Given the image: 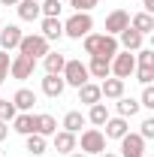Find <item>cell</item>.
<instances>
[{
	"instance_id": "17",
	"label": "cell",
	"mask_w": 154,
	"mask_h": 157,
	"mask_svg": "<svg viewBox=\"0 0 154 157\" xmlns=\"http://www.w3.org/2000/svg\"><path fill=\"white\" fill-rule=\"evenodd\" d=\"M109 118H112V115H109V106L100 100V103H94V106H88V115H85V121H91L94 127H103Z\"/></svg>"
},
{
	"instance_id": "35",
	"label": "cell",
	"mask_w": 154,
	"mask_h": 157,
	"mask_svg": "<svg viewBox=\"0 0 154 157\" xmlns=\"http://www.w3.org/2000/svg\"><path fill=\"white\" fill-rule=\"evenodd\" d=\"M70 6H73L76 12H91L97 6V0H70Z\"/></svg>"
},
{
	"instance_id": "32",
	"label": "cell",
	"mask_w": 154,
	"mask_h": 157,
	"mask_svg": "<svg viewBox=\"0 0 154 157\" xmlns=\"http://www.w3.org/2000/svg\"><path fill=\"white\" fill-rule=\"evenodd\" d=\"M136 82H142V85H151L154 82V67H136Z\"/></svg>"
},
{
	"instance_id": "39",
	"label": "cell",
	"mask_w": 154,
	"mask_h": 157,
	"mask_svg": "<svg viewBox=\"0 0 154 157\" xmlns=\"http://www.w3.org/2000/svg\"><path fill=\"white\" fill-rule=\"evenodd\" d=\"M3 6H18V0H0Z\"/></svg>"
},
{
	"instance_id": "19",
	"label": "cell",
	"mask_w": 154,
	"mask_h": 157,
	"mask_svg": "<svg viewBox=\"0 0 154 157\" xmlns=\"http://www.w3.org/2000/svg\"><path fill=\"white\" fill-rule=\"evenodd\" d=\"M12 103H15V109H18V112H30V109H33V103H37V94H33L30 88H18V91L12 94Z\"/></svg>"
},
{
	"instance_id": "42",
	"label": "cell",
	"mask_w": 154,
	"mask_h": 157,
	"mask_svg": "<svg viewBox=\"0 0 154 157\" xmlns=\"http://www.w3.org/2000/svg\"><path fill=\"white\" fill-rule=\"evenodd\" d=\"M6 78H9V76H0V85H3V82H6Z\"/></svg>"
},
{
	"instance_id": "33",
	"label": "cell",
	"mask_w": 154,
	"mask_h": 157,
	"mask_svg": "<svg viewBox=\"0 0 154 157\" xmlns=\"http://www.w3.org/2000/svg\"><path fill=\"white\" fill-rule=\"evenodd\" d=\"M139 106H142V109H154V88L151 85H145V91H142V97H139Z\"/></svg>"
},
{
	"instance_id": "24",
	"label": "cell",
	"mask_w": 154,
	"mask_h": 157,
	"mask_svg": "<svg viewBox=\"0 0 154 157\" xmlns=\"http://www.w3.org/2000/svg\"><path fill=\"white\" fill-rule=\"evenodd\" d=\"M64 63H67V58H64L60 52H48V55L42 58L45 73H52V76H60V73H64Z\"/></svg>"
},
{
	"instance_id": "37",
	"label": "cell",
	"mask_w": 154,
	"mask_h": 157,
	"mask_svg": "<svg viewBox=\"0 0 154 157\" xmlns=\"http://www.w3.org/2000/svg\"><path fill=\"white\" fill-rule=\"evenodd\" d=\"M9 136V127H6V121H0V142Z\"/></svg>"
},
{
	"instance_id": "2",
	"label": "cell",
	"mask_w": 154,
	"mask_h": 157,
	"mask_svg": "<svg viewBox=\"0 0 154 157\" xmlns=\"http://www.w3.org/2000/svg\"><path fill=\"white\" fill-rule=\"evenodd\" d=\"M91 30H94L91 12H73L70 18L64 21V36H70V39H82V36H88Z\"/></svg>"
},
{
	"instance_id": "26",
	"label": "cell",
	"mask_w": 154,
	"mask_h": 157,
	"mask_svg": "<svg viewBox=\"0 0 154 157\" xmlns=\"http://www.w3.org/2000/svg\"><path fill=\"white\" fill-rule=\"evenodd\" d=\"M115 109H118V115H121V118H133L142 106H139V100H133V97H118Z\"/></svg>"
},
{
	"instance_id": "14",
	"label": "cell",
	"mask_w": 154,
	"mask_h": 157,
	"mask_svg": "<svg viewBox=\"0 0 154 157\" xmlns=\"http://www.w3.org/2000/svg\"><path fill=\"white\" fill-rule=\"evenodd\" d=\"M52 142H55V151L58 154H73L79 145H76V133H67V130H58L55 136H52Z\"/></svg>"
},
{
	"instance_id": "28",
	"label": "cell",
	"mask_w": 154,
	"mask_h": 157,
	"mask_svg": "<svg viewBox=\"0 0 154 157\" xmlns=\"http://www.w3.org/2000/svg\"><path fill=\"white\" fill-rule=\"evenodd\" d=\"M27 139V151L33 157H42L45 154V148H48V142H45V136H39V133H30V136H24Z\"/></svg>"
},
{
	"instance_id": "22",
	"label": "cell",
	"mask_w": 154,
	"mask_h": 157,
	"mask_svg": "<svg viewBox=\"0 0 154 157\" xmlns=\"http://www.w3.org/2000/svg\"><path fill=\"white\" fill-rule=\"evenodd\" d=\"M85 124H88V121H85V115H82L79 109H70V112L64 115V121H60V127H64L67 133H79Z\"/></svg>"
},
{
	"instance_id": "34",
	"label": "cell",
	"mask_w": 154,
	"mask_h": 157,
	"mask_svg": "<svg viewBox=\"0 0 154 157\" xmlns=\"http://www.w3.org/2000/svg\"><path fill=\"white\" fill-rule=\"evenodd\" d=\"M139 127H142V130H139V136L145 139V142H148V139H154V118H145Z\"/></svg>"
},
{
	"instance_id": "31",
	"label": "cell",
	"mask_w": 154,
	"mask_h": 157,
	"mask_svg": "<svg viewBox=\"0 0 154 157\" xmlns=\"http://www.w3.org/2000/svg\"><path fill=\"white\" fill-rule=\"evenodd\" d=\"M136 58V67H154V52L151 48H139V55H133Z\"/></svg>"
},
{
	"instance_id": "5",
	"label": "cell",
	"mask_w": 154,
	"mask_h": 157,
	"mask_svg": "<svg viewBox=\"0 0 154 157\" xmlns=\"http://www.w3.org/2000/svg\"><path fill=\"white\" fill-rule=\"evenodd\" d=\"M76 145H82V154H103L106 136L100 127H88V130H82V139H76Z\"/></svg>"
},
{
	"instance_id": "1",
	"label": "cell",
	"mask_w": 154,
	"mask_h": 157,
	"mask_svg": "<svg viewBox=\"0 0 154 157\" xmlns=\"http://www.w3.org/2000/svg\"><path fill=\"white\" fill-rule=\"evenodd\" d=\"M82 45H85V55H91V58H106L112 60L121 52L118 48V39L109 36V33H88V36H82Z\"/></svg>"
},
{
	"instance_id": "11",
	"label": "cell",
	"mask_w": 154,
	"mask_h": 157,
	"mask_svg": "<svg viewBox=\"0 0 154 157\" xmlns=\"http://www.w3.org/2000/svg\"><path fill=\"white\" fill-rule=\"evenodd\" d=\"M21 27L18 24H6V27H0V48L3 52H12V48H18V42H21Z\"/></svg>"
},
{
	"instance_id": "15",
	"label": "cell",
	"mask_w": 154,
	"mask_h": 157,
	"mask_svg": "<svg viewBox=\"0 0 154 157\" xmlns=\"http://www.w3.org/2000/svg\"><path fill=\"white\" fill-rule=\"evenodd\" d=\"M103 127H106V130H103V136H106V139H121L124 133H130L127 118H121V115H118V118H109Z\"/></svg>"
},
{
	"instance_id": "36",
	"label": "cell",
	"mask_w": 154,
	"mask_h": 157,
	"mask_svg": "<svg viewBox=\"0 0 154 157\" xmlns=\"http://www.w3.org/2000/svg\"><path fill=\"white\" fill-rule=\"evenodd\" d=\"M9 63H12L9 52H3V48H0V76H9Z\"/></svg>"
},
{
	"instance_id": "40",
	"label": "cell",
	"mask_w": 154,
	"mask_h": 157,
	"mask_svg": "<svg viewBox=\"0 0 154 157\" xmlns=\"http://www.w3.org/2000/svg\"><path fill=\"white\" fill-rule=\"evenodd\" d=\"M97 157H118L115 151H103V154H97Z\"/></svg>"
},
{
	"instance_id": "16",
	"label": "cell",
	"mask_w": 154,
	"mask_h": 157,
	"mask_svg": "<svg viewBox=\"0 0 154 157\" xmlns=\"http://www.w3.org/2000/svg\"><path fill=\"white\" fill-rule=\"evenodd\" d=\"M39 88H42V94H45V97L58 100L60 94H64V88H67V85H64V78H60V76H52V73H45V78H42V85H39Z\"/></svg>"
},
{
	"instance_id": "41",
	"label": "cell",
	"mask_w": 154,
	"mask_h": 157,
	"mask_svg": "<svg viewBox=\"0 0 154 157\" xmlns=\"http://www.w3.org/2000/svg\"><path fill=\"white\" fill-rule=\"evenodd\" d=\"M70 157H88V154H82V151H73V154H70Z\"/></svg>"
},
{
	"instance_id": "3",
	"label": "cell",
	"mask_w": 154,
	"mask_h": 157,
	"mask_svg": "<svg viewBox=\"0 0 154 157\" xmlns=\"http://www.w3.org/2000/svg\"><path fill=\"white\" fill-rule=\"evenodd\" d=\"M52 48H48V39L42 36V33H27V36H21L18 42V55H24V58H30V60H39V58H45Z\"/></svg>"
},
{
	"instance_id": "38",
	"label": "cell",
	"mask_w": 154,
	"mask_h": 157,
	"mask_svg": "<svg viewBox=\"0 0 154 157\" xmlns=\"http://www.w3.org/2000/svg\"><path fill=\"white\" fill-rule=\"evenodd\" d=\"M142 6H145V12H154V0H142Z\"/></svg>"
},
{
	"instance_id": "6",
	"label": "cell",
	"mask_w": 154,
	"mask_h": 157,
	"mask_svg": "<svg viewBox=\"0 0 154 157\" xmlns=\"http://www.w3.org/2000/svg\"><path fill=\"white\" fill-rule=\"evenodd\" d=\"M109 67H112V76L115 78H124L127 82V78L133 76V70H136V58L130 52H118L115 58L109 60Z\"/></svg>"
},
{
	"instance_id": "18",
	"label": "cell",
	"mask_w": 154,
	"mask_h": 157,
	"mask_svg": "<svg viewBox=\"0 0 154 157\" xmlns=\"http://www.w3.org/2000/svg\"><path fill=\"white\" fill-rule=\"evenodd\" d=\"M18 18L21 21H37L42 18V9H39V0H18Z\"/></svg>"
},
{
	"instance_id": "10",
	"label": "cell",
	"mask_w": 154,
	"mask_h": 157,
	"mask_svg": "<svg viewBox=\"0 0 154 157\" xmlns=\"http://www.w3.org/2000/svg\"><path fill=\"white\" fill-rule=\"evenodd\" d=\"M115 39H118V48H124V52H139V48H142V39H145V36L127 24V27H124V30H121Z\"/></svg>"
},
{
	"instance_id": "27",
	"label": "cell",
	"mask_w": 154,
	"mask_h": 157,
	"mask_svg": "<svg viewBox=\"0 0 154 157\" xmlns=\"http://www.w3.org/2000/svg\"><path fill=\"white\" fill-rule=\"evenodd\" d=\"M37 133L39 136H55V133H58V121L52 115H45V112L37 115Z\"/></svg>"
},
{
	"instance_id": "20",
	"label": "cell",
	"mask_w": 154,
	"mask_h": 157,
	"mask_svg": "<svg viewBox=\"0 0 154 157\" xmlns=\"http://www.w3.org/2000/svg\"><path fill=\"white\" fill-rule=\"evenodd\" d=\"M130 27L139 30L142 36H148V33L154 30V15L151 12H136V15H130Z\"/></svg>"
},
{
	"instance_id": "43",
	"label": "cell",
	"mask_w": 154,
	"mask_h": 157,
	"mask_svg": "<svg viewBox=\"0 0 154 157\" xmlns=\"http://www.w3.org/2000/svg\"><path fill=\"white\" fill-rule=\"evenodd\" d=\"M0 27H3V24H0Z\"/></svg>"
},
{
	"instance_id": "30",
	"label": "cell",
	"mask_w": 154,
	"mask_h": 157,
	"mask_svg": "<svg viewBox=\"0 0 154 157\" xmlns=\"http://www.w3.org/2000/svg\"><path fill=\"white\" fill-rule=\"evenodd\" d=\"M15 115H18L15 103H12V100H0V121H6V124H9Z\"/></svg>"
},
{
	"instance_id": "9",
	"label": "cell",
	"mask_w": 154,
	"mask_h": 157,
	"mask_svg": "<svg viewBox=\"0 0 154 157\" xmlns=\"http://www.w3.org/2000/svg\"><path fill=\"white\" fill-rule=\"evenodd\" d=\"M127 24H130V12H127V9H112V12L106 15V33H109V36H118Z\"/></svg>"
},
{
	"instance_id": "21",
	"label": "cell",
	"mask_w": 154,
	"mask_h": 157,
	"mask_svg": "<svg viewBox=\"0 0 154 157\" xmlns=\"http://www.w3.org/2000/svg\"><path fill=\"white\" fill-rule=\"evenodd\" d=\"M103 100V94H100V85H94V82H85L82 88H79V103H85V106H94V103H100Z\"/></svg>"
},
{
	"instance_id": "8",
	"label": "cell",
	"mask_w": 154,
	"mask_h": 157,
	"mask_svg": "<svg viewBox=\"0 0 154 157\" xmlns=\"http://www.w3.org/2000/svg\"><path fill=\"white\" fill-rule=\"evenodd\" d=\"M33 70H37V60L24 58V55H15V58H12V63H9V76L18 78V82L30 78V76H33Z\"/></svg>"
},
{
	"instance_id": "25",
	"label": "cell",
	"mask_w": 154,
	"mask_h": 157,
	"mask_svg": "<svg viewBox=\"0 0 154 157\" xmlns=\"http://www.w3.org/2000/svg\"><path fill=\"white\" fill-rule=\"evenodd\" d=\"M85 67H88V76H91V78L112 76V67H109V60H106V58H91V63H85Z\"/></svg>"
},
{
	"instance_id": "23",
	"label": "cell",
	"mask_w": 154,
	"mask_h": 157,
	"mask_svg": "<svg viewBox=\"0 0 154 157\" xmlns=\"http://www.w3.org/2000/svg\"><path fill=\"white\" fill-rule=\"evenodd\" d=\"M42 36L48 42H58L64 36V21L60 18H42Z\"/></svg>"
},
{
	"instance_id": "12",
	"label": "cell",
	"mask_w": 154,
	"mask_h": 157,
	"mask_svg": "<svg viewBox=\"0 0 154 157\" xmlns=\"http://www.w3.org/2000/svg\"><path fill=\"white\" fill-rule=\"evenodd\" d=\"M12 130L21 133V136L37 133V115H33V112H18V115L12 118Z\"/></svg>"
},
{
	"instance_id": "13",
	"label": "cell",
	"mask_w": 154,
	"mask_h": 157,
	"mask_svg": "<svg viewBox=\"0 0 154 157\" xmlns=\"http://www.w3.org/2000/svg\"><path fill=\"white\" fill-rule=\"evenodd\" d=\"M100 94L106 100H118L124 97V78H115V76H106L100 82Z\"/></svg>"
},
{
	"instance_id": "4",
	"label": "cell",
	"mask_w": 154,
	"mask_h": 157,
	"mask_svg": "<svg viewBox=\"0 0 154 157\" xmlns=\"http://www.w3.org/2000/svg\"><path fill=\"white\" fill-rule=\"evenodd\" d=\"M60 78H64V85H73V88H82L85 82H91V76H88V67H85L79 58H67Z\"/></svg>"
},
{
	"instance_id": "44",
	"label": "cell",
	"mask_w": 154,
	"mask_h": 157,
	"mask_svg": "<svg viewBox=\"0 0 154 157\" xmlns=\"http://www.w3.org/2000/svg\"><path fill=\"white\" fill-rule=\"evenodd\" d=\"M0 100H3V97H0Z\"/></svg>"
},
{
	"instance_id": "7",
	"label": "cell",
	"mask_w": 154,
	"mask_h": 157,
	"mask_svg": "<svg viewBox=\"0 0 154 157\" xmlns=\"http://www.w3.org/2000/svg\"><path fill=\"white\" fill-rule=\"evenodd\" d=\"M121 142V157H145V139L139 133H124Z\"/></svg>"
},
{
	"instance_id": "29",
	"label": "cell",
	"mask_w": 154,
	"mask_h": 157,
	"mask_svg": "<svg viewBox=\"0 0 154 157\" xmlns=\"http://www.w3.org/2000/svg\"><path fill=\"white\" fill-rule=\"evenodd\" d=\"M39 9H42V18H60V0H45V3H39Z\"/></svg>"
}]
</instances>
